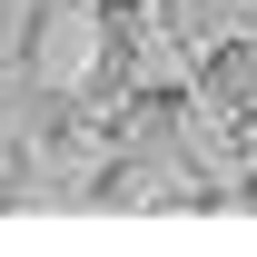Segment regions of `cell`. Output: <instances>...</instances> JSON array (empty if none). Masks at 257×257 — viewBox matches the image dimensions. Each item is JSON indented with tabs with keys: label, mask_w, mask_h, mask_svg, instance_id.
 <instances>
[{
	"label": "cell",
	"mask_w": 257,
	"mask_h": 257,
	"mask_svg": "<svg viewBox=\"0 0 257 257\" xmlns=\"http://www.w3.org/2000/svg\"><path fill=\"white\" fill-rule=\"evenodd\" d=\"M40 79H60V89H79V79H99V0H60L50 20H40Z\"/></svg>",
	"instance_id": "obj_1"
},
{
	"label": "cell",
	"mask_w": 257,
	"mask_h": 257,
	"mask_svg": "<svg viewBox=\"0 0 257 257\" xmlns=\"http://www.w3.org/2000/svg\"><path fill=\"white\" fill-rule=\"evenodd\" d=\"M99 10H149V0H99Z\"/></svg>",
	"instance_id": "obj_2"
}]
</instances>
